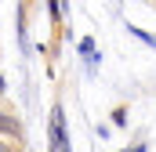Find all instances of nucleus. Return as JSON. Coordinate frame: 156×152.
<instances>
[{
	"label": "nucleus",
	"mask_w": 156,
	"mask_h": 152,
	"mask_svg": "<svg viewBox=\"0 0 156 152\" xmlns=\"http://www.w3.org/2000/svg\"><path fill=\"white\" fill-rule=\"evenodd\" d=\"M127 33H131L134 40H142V43H149V47H156V36H153V33H145L142 26H134V22H127Z\"/></svg>",
	"instance_id": "3"
},
{
	"label": "nucleus",
	"mask_w": 156,
	"mask_h": 152,
	"mask_svg": "<svg viewBox=\"0 0 156 152\" xmlns=\"http://www.w3.org/2000/svg\"><path fill=\"white\" fill-rule=\"evenodd\" d=\"M76 51L83 54V58H94V54H98V51H94V40H91V36H83V40H80V47H76Z\"/></svg>",
	"instance_id": "4"
},
{
	"label": "nucleus",
	"mask_w": 156,
	"mask_h": 152,
	"mask_svg": "<svg viewBox=\"0 0 156 152\" xmlns=\"http://www.w3.org/2000/svg\"><path fill=\"white\" fill-rule=\"evenodd\" d=\"M47 152H73L69 116H66V102H62V94H55L51 112H47Z\"/></svg>",
	"instance_id": "1"
},
{
	"label": "nucleus",
	"mask_w": 156,
	"mask_h": 152,
	"mask_svg": "<svg viewBox=\"0 0 156 152\" xmlns=\"http://www.w3.org/2000/svg\"><path fill=\"white\" fill-rule=\"evenodd\" d=\"M0 138H11V141H22L26 145V123L18 119V112L11 105L0 102Z\"/></svg>",
	"instance_id": "2"
},
{
	"label": "nucleus",
	"mask_w": 156,
	"mask_h": 152,
	"mask_svg": "<svg viewBox=\"0 0 156 152\" xmlns=\"http://www.w3.org/2000/svg\"><path fill=\"white\" fill-rule=\"evenodd\" d=\"M0 152H26L22 141H11V138H0Z\"/></svg>",
	"instance_id": "5"
},
{
	"label": "nucleus",
	"mask_w": 156,
	"mask_h": 152,
	"mask_svg": "<svg viewBox=\"0 0 156 152\" xmlns=\"http://www.w3.org/2000/svg\"><path fill=\"white\" fill-rule=\"evenodd\" d=\"M123 152H149V145H145V138H142V134H138V141H134V145H131V149H123Z\"/></svg>",
	"instance_id": "7"
},
{
	"label": "nucleus",
	"mask_w": 156,
	"mask_h": 152,
	"mask_svg": "<svg viewBox=\"0 0 156 152\" xmlns=\"http://www.w3.org/2000/svg\"><path fill=\"white\" fill-rule=\"evenodd\" d=\"M113 123H116V127L127 123V105H116V109H113Z\"/></svg>",
	"instance_id": "6"
}]
</instances>
